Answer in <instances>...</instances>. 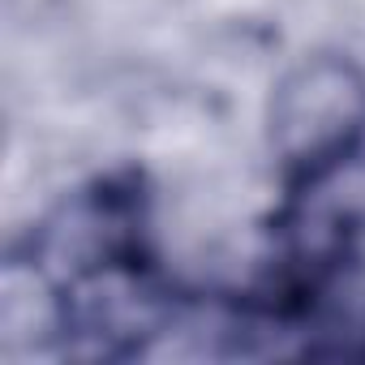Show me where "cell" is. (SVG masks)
Instances as JSON below:
<instances>
[{
	"label": "cell",
	"instance_id": "obj_1",
	"mask_svg": "<svg viewBox=\"0 0 365 365\" xmlns=\"http://www.w3.org/2000/svg\"><path fill=\"white\" fill-rule=\"evenodd\" d=\"M365 129V78L339 56H314L297 65L271 103L275 150L297 168H322L339 159Z\"/></svg>",
	"mask_w": 365,
	"mask_h": 365
}]
</instances>
